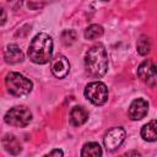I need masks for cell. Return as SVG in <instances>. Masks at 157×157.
I'll return each mask as SVG.
<instances>
[{"instance_id": "6da1fadb", "label": "cell", "mask_w": 157, "mask_h": 157, "mask_svg": "<svg viewBox=\"0 0 157 157\" xmlns=\"http://www.w3.org/2000/svg\"><path fill=\"white\" fill-rule=\"evenodd\" d=\"M28 58L34 64H45L52 59L53 39L47 33H38L28 47Z\"/></svg>"}, {"instance_id": "7a4b0ae2", "label": "cell", "mask_w": 157, "mask_h": 157, "mask_svg": "<svg viewBox=\"0 0 157 157\" xmlns=\"http://www.w3.org/2000/svg\"><path fill=\"white\" fill-rule=\"evenodd\" d=\"M85 66L87 72L94 77H102L108 70V54L102 44H96L88 49L85 55Z\"/></svg>"}, {"instance_id": "3957f363", "label": "cell", "mask_w": 157, "mask_h": 157, "mask_svg": "<svg viewBox=\"0 0 157 157\" xmlns=\"http://www.w3.org/2000/svg\"><path fill=\"white\" fill-rule=\"evenodd\" d=\"M5 83H6V87H7V91L10 92V94H12L15 97L27 96L32 91V87H33L32 81L18 72L7 74L6 78H5Z\"/></svg>"}, {"instance_id": "277c9868", "label": "cell", "mask_w": 157, "mask_h": 157, "mask_svg": "<svg viewBox=\"0 0 157 157\" xmlns=\"http://www.w3.org/2000/svg\"><path fill=\"white\" fill-rule=\"evenodd\" d=\"M5 123L17 128H25L32 120V113L23 105L13 107L5 114Z\"/></svg>"}, {"instance_id": "5b68a950", "label": "cell", "mask_w": 157, "mask_h": 157, "mask_svg": "<svg viewBox=\"0 0 157 157\" xmlns=\"http://www.w3.org/2000/svg\"><path fill=\"white\" fill-rule=\"evenodd\" d=\"M85 97L96 105H102L108 99V88L101 81L90 82L85 88Z\"/></svg>"}, {"instance_id": "8992f818", "label": "cell", "mask_w": 157, "mask_h": 157, "mask_svg": "<svg viewBox=\"0 0 157 157\" xmlns=\"http://www.w3.org/2000/svg\"><path fill=\"white\" fill-rule=\"evenodd\" d=\"M137 76L148 87L157 86V65L151 60L142 61L137 67Z\"/></svg>"}, {"instance_id": "52a82bcc", "label": "cell", "mask_w": 157, "mask_h": 157, "mask_svg": "<svg viewBox=\"0 0 157 157\" xmlns=\"http://www.w3.org/2000/svg\"><path fill=\"white\" fill-rule=\"evenodd\" d=\"M124 140H125V130L118 126V128H112L105 132L103 137V144L108 151H114L124 142Z\"/></svg>"}, {"instance_id": "ba28073f", "label": "cell", "mask_w": 157, "mask_h": 157, "mask_svg": "<svg viewBox=\"0 0 157 157\" xmlns=\"http://www.w3.org/2000/svg\"><path fill=\"white\" fill-rule=\"evenodd\" d=\"M148 112V103L147 101H145L144 98H137V99H134L129 107V110H128V114H129V118L131 120H141L142 118L146 117Z\"/></svg>"}, {"instance_id": "9c48e42d", "label": "cell", "mask_w": 157, "mask_h": 157, "mask_svg": "<svg viewBox=\"0 0 157 157\" xmlns=\"http://www.w3.org/2000/svg\"><path fill=\"white\" fill-rule=\"evenodd\" d=\"M50 70L53 75L58 78H64L69 71H70V64L69 60L64 55H56L50 61Z\"/></svg>"}, {"instance_id": "30bf717a", "label": "cell", "mask_w": 157, "mask_h": 157, "mask_svg": "<svg viewBox=\"0 0 157 157\" xmlns=\"http://www.w3.org/2000/svg\"><path fill=\"white\" fill-rule=\"evenodd\" d=\"M4 58H5V61L9 63V64H17V63H21L23 61V53L21 50V48L16 44H9L6 48H5V52H4Z\"/></svg>"}, {"instance_id": "8fae6325", "label": "cell", "mask_w": 157, "mask_h": 157, "mask_svg": "<svg viewBox=\"0 0 157 157\" xmlns=\"http://www.w3.org/2000/svg\"><path fill=\"white\" fill-rule=\"evenodd\" d=\"M88 119V113L87 110L81 107V105H76L71 109L70 112V120L72 123V125L75 126H80L82 124H85Z\"/></svg>"}, {"instance_id": "7c38bea8", "label": "cell", "mask_w": 157, "mask_h": 157, "mask_svg": "<svg viewBox=\"0 0 157 157\" xmlns=\"http://www.w3.org/2000/svg\"><path fill=\"white\" fill-rule=\"evenodd\" d=\"M1 142H2V146H4L5 151H7L11 155H17L22 150L20 141L13 135H5L2 137V141Z\"/></svg>"}, {"instance_id": "4fadbf2b", "label": "cell", "mask_w": 157, "mask_h": 157, "mask_svg": "<svg viewBox=\"0 0 157 157\" xmlns=\"http://www.w3.org/2000/svg\"><path fill=\"white\" fill-rule=\"evenodd\" d=\"M141 137L145 141H157V120L145 124L141 129Z\"/></svg>"}, {"instance_id": "5bb4252c", "label": "cell", "mask_w": 157, "mask_h": 157, "mask_svg": "<svg viewBox=\"0 0 157 157\" xmlns=\"http://www.w3.org/2000/svg\"><path fill=\"white\" fill-rule=\"evenodd\" d=\"M81 156L82 157H88V156L98 157V156H102V148H101L99 144H97V142H87L82 147Z\"/></svg>"}, {"instance_id": "9a60e30c", "label": "cell", "mask_w": 157, "mask_h": 157, "mask_svg": "<svg viewBox=\"0 0 157 157\" xmlns=\"http://www.w3.org/2000/svg\"><path fill=\"white\" fill-rule=\"evenodd\" d=\"M103 33H104V29H103L102 26H99V25H91L85 31V38L90 39V40L97 39V38L102 37Z\"/></svg>"}, {"instance_id": "2e32d148", "label": "cell", "mask_w": 157, "mask_h": 157, "mask_svg": "<svg viewBox=\"0 0 157 157\" xmlns=\"http://www.w3.org/2000/svg\"><path fill=\"white\" fill-rule=\"evenodd\" d=\"M136 49H137V53L140 55H147L151 50V40L147 36H141L140 39L137 40V44H136Z\"/></svg>"}, {"instance_id": "e0dca14e", "label": "cell", "mask_w": 157, "mask_h": 157, "mask_svg": "<svg viewBox=\"0 0 157 157\" xmlns=\"http://www.w3.org/2000/svg\"><path fill=\"white\" fill-rule=\"evenodd\" d=\"M75 39H76V33H75L74 31H71V29L65 31V32L61 34V40H63V43H64L65 45L72 44V43L75 42Z\"/></svg>"}, {"instance_id": "ac0fdd59", "label": "cell", "mask_w": 157, "mask_h": 157, "mask_svg": "<svg viewBox=\"0 0 157 157\" xmlns=\"http://www.w3.org/2000/svg\"><path fill=\"white\" fill-rule=\"evenodd\" d=\"M23 0H9V5L13 9V10H17L18 7H21Z\"/></svg>"}, {"instance_id": "d6986e66", "label": "cell", "mask_w": 157, "mask_h": 157, "mask_svg": "<svg viewBox=\"0 0 157 157\" xmlns=\"http://www.w3.org/2000/svg\"><path fill=\"white\" fill-rule=\"evenodd\" d=\"M63 155H64V153H63L61 150H53V151L48 152L45 156H56V157H59V156H63Z\"/></svg>"}, {"instance_id": "ffe728a7", "label": "cell", "mask_w": 157, "mask_h": 157, "mask_svg": "<svg viewBox=\"0 0 157 157\" xmlns=\"http://www.w3.org/2000/svg\"><path fill=\"white\" fill-rule=\"evenodd\" d=\"M1 13H2V18H1V25L5 23V20H6V15H5V10L1 9Z\"/></svg>"}, {"instance_id": "44dd1931", "label": "cell", "mask_w": 157, "mask_h": 157, "mask_svg": "<svg viewBox=\"0 0 157 157\" xmlns=\"http://www.w3.org/2000/svg\"><path fill=\"white\" fill-rule=\"evenodd\" d=\"M129 155H140V153L139 152H128L126 156H129Z\"/></svg>"}, {"instance_id": "7402d4cb", "label": "cell", "mask_w": 157, "mask_h": 157, "mask_svg": "<svg viewBox=\"0 0 157 157\" xmlns=\"http://www.w3.org/2000/svg\"><path fill=\"white\" fill-rule=\"evenodd\" d=\"M103 1H108V0H103Z\"/></svg>"}]
</instances>
